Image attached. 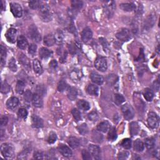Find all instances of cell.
Listing matches in <instances>:
<instances>
[{"mask_svg": "<svg viewBox=\"0 0 160 160\" xmlns=\"http://www.w3.org/2000/svg\"><path fill=\"white\" fill-rule=\"evenodd\" d=\"M25 88V84L23 81L19 80L16 83V91L18 94H23L24 93Z\"/></svg>", "mask_w": 160, "mask_h": 160, "instance_id": "cell-35", "label": "cell"}, {"mask_svg": "<svg viewBox=\"0 0 160 160\" xmlns=\"http://www.w3.org/2000/svg\"><path fill=\"white\" fill-rule=\"evenodd\" d=\"M69 49L70 51L72 54H75L76 53V49H77V45L76 44H70L69 45Z\"/></svg>", "mask_w": 160, "mask_h": 160, "instance_id": "cell-60", "label": "cell"}, {"mask_svg": "<svg viewBox=\"0 0 160 160\" xmlns=\"http://www.w3.org/2000/svg\"><path fill=\"white\" fill-rule=\"evenodd\" d=\"M120 7L123 11H128V12L132 11L136 9V6L133 3H121L120 4Z\"/></svg>", "mask_w": 160, "mask_h": 160, "instance_id": "cell-19", "label": "cell"}, {"mask_svg": "<svg viewBox=\"0 0 160 160\" xmlns=\"http://www.w3.org/2000/svg\"><path fill=\"white\" fill-rule=\"evenodd\" d=\"M4 9H5V6L4 5V2L3 1H1V11H4Z\"/></svg>", "mask_w": 160, "mask_h": 160, "instance_id": "cell-64", "label": "cell"}, {"mask_svg": "<svg viewBox=\"0 0 160 160\" xmlns=\"http://www.w3.org/2000/svg\"><path fill=\"white\" fill-rule=\"evenodd\" d=\"M18 59H19L20 63L24 67H25L26 68H30V62L29 59L27 58V56H25L24 54L20 53L19 56H18Z\"/></svg>", "mask_w": 160, "mask_h": 160, "instance_id": "cell-22", "label": "cell"}, {"mask_svg": "<svg viewBox=\"0 0 160 160\" xmlns=\"http://www.w3.org/2000/svg\"><path fill=\"white\" fill-rule=\"evenodd\" d=\"M24 98L26 101L30 102L31 101H32V98H33V94H32L30 90H28L25 91V93L24 94Z\"/></svg>", "mask_w": 160, "mask_h": 160, "instance_id": "cell-53", "label": "cell"}, {"mask_svg": "<svg viewBox=\"0 0 160 160\" xmlns=\"http://www.w3.org/2000/svg\"><path fill=\"white\" fill-rule=\"evenodd\" d=\"M0 121H1V126H6L7 125L8 121V118L6 116H3L1 118V120H0Z\"/></svg>", "mask_w": 160, "mask_h": 160, "instance_id": "cell-59", "label": "cell"}, {"mask_svg": "<svg viewBox=\"0 0 160 160\" xmlns=\"http://www.w3.org/2000/svg\"><path fill=\"white\" fill-rule=\"evenodd\" d=\"M70 76L74 81H78L81 78L82 74L81 71L78 70H74L70 73Z\"/></svg>", "mask_w": 160, "mask_h": 160, "instance_id": "cell-36", "label": "cell"}, {"mask_svg": "<svg viewBox=\"0 0 160 160\" xmlns=\"http://www.w3.org/2000/svg\"><path fill=\"white\" fill-rule=\"evenodd\" d=\"M129 153L127 152H123L119 153L118 154V159H125L129 156Z\"/></svg>", "mask_w": 160, "mask_h": 160, "instance_id": "cell-58", "label": "cell"}, {"mask_svg": "<svg viewBox=\"0 0 160 160\" xmlns=\"http://www.w3.org/2000/svg\"><path fill=\"white\" fill-rule=\"evenodd\" d=\"M77 106L80 109H82L83 111H87L90 108V105L89 103L83 99L80 100V101H78Z\"/></svg>", "mask_w": 160, "mask_h": 160, "instance_id": "cell-30", "label": "cell"}, {"mask_svg": "<svg viewBox=\"0 0 160 160\" xmlns=\"http://www.w3.org/2000/svg\"><path fill=\"white\" fill-rule=\"evenodd\" d=\"M70 31H71V33H75L76 32V28L73 26V25H71V26H70Z\"/></svg>", "mask_w": 160, "mask_h": 160, "instance_id": "cell-63", "label": "cell"}, {"mask_svg": "<svg viewBox=\"0 0 160 160\" xmlns=\"http://www.w3.org/2000/svg\"><path fill=\"white\" fill-rule=\"evenodd\" d=\"M44 43L48 47H52L56 43V40L54 36L52 34L47 35L44 38Z\"/></svg>", "mask_w": 160, "mask_h": 160, "instance_id": "cell-21", "label": "cell"}, {"mask_svg": "<svg viewBox=\"0 0 160 160\" xmlns=\"http://www.w3.org/2000/svg\"><path fill=\"white\" fill-rule=\"evenodd\" d=\"M130 131L131 136H136L140 131V126L136 122H131L130 125Z\"/></svg>", "mask_w": 160, "mask_h": 160, "instance_id": "cell-24", "label": "cell"}, {"mask_svg": "<svg viewBox=\"0 0 160 160\" xmlns=\"http://www.w3.org/2000/svg\"><path fill=\"white\" fill-rule=\"evenodd\" d=\"M159 118L156 113L151 112L149 113L147 119L148 125L152 129H156L159 126Z\"/></svg>", "mask_w": 160, "mask_h": 160, "instance_id": "cell-6", "label": "cell"}, {"mask_svg": "<svg viewBox=\"0 0 160 160\" xmlns=\"http://www.w3.org/2000/svg\"><path fill=\"white\" fill-rule=\"evenodd\" d=\"M36 93L40 95L41 97H43L46 94V87L43 84L38 85L36 86Z\"/></svg>", "mask_w": 160, "mask_h": 160, "instance_id": "cell-41", "label": "cell"}, {"mask_svg": "<svg viewBox=\"0 0 160 160\" xmlns=\"http://www.w3.org/2000/svg\"><path fill=\"white\" fill-rule=\"evenodd\" d=\"M39 57L42 59H47L51 56L52 52L46 48H42L39 51Z\"/></svg>", "mask_w": 160, "mask_h": 160, "instance_id": "cell-26", "label": "cell"}, {"mask_svg": "<svg viewBox=\"0 0 160 160\" xmlns=\"http://www.w3.org/2000/svg\"><path fill=\"white\" fill-rule=\"evenodd\" d=\"M17 46L18 48L21 49H26L27 46H28V42H27L25 36L22 35L18 36L17 39Z\"/></svg>", "mask_w": 160, "mask_h": 160, "instance_id": "cell-20", "label": "cell"}, {"mask_svg": "<svg viewBox=\"0 0 160 160\" xmlns=\"http://www.w3.org/2000/svg\"><path fill=\"white\" fill-rule=\"evenodd\" d=\"M34 158L37 159H43L46 158V155L43 152H36L34 154Z\"/></svg>", "mask_w": 160, "mask_h": 160, "instance_id": "cell-54", "label": "cell"}, {"mask_svg": "<svg viewBox=\"0 0 160 160\" xmlns=\"http://www.w3.org/2000/svg\"><path fill=\"white\" fill-rule=\"evenodd\" d=\"M90 78H91V80H92V81L95 84L101 85L104 82V78H103V76L96 72L91 73L90 75Z\"/></svg>", "mask_w": 160, "mask_h": 160, "instance_id": "cell-15", "label": "cell"}, {"mask_svg": "<svg viewBox=\"0 0 160 160\" xmlns=\"http://www.w3.org/2000/svg\"><path fill=\"white\" fill-rule=\"evenodd\" d=\"M78 130L80 134L85 135L88 133V127L86 123H83V124L78 127Z\"/></svg>", "mask_w": 160, "mask_h": 160, "instance_id": "cell-39", "label": "cell"}, {"mask_svg": "<svg viewBox=\"0 0 160 160\" xmlns=\"http://www.w3.org/2000/svg\"><path fill=\"white\" fill-rule=\"evenodd\" d=\"M58 149L59 151V152L63 156H65V157L71 156L72 155L71 150L66 145H65L63 144H59L58 147Z\"/></svg>", "mask_w": 160, "mask_h": 160, "instance_id": "cell-11", "label": "cell"}, {"mask_svg": "<svg viewBox=\"0 0 160 160\" xmlns=\"http://www.w3.org/2000/svg\"><path fill=\"white\" fill-rule=\"evenodd\" d=\"M83 3L80 0H73L71 1V6L73 10H78L83 7Z\"/></svg>", "mask_w": 160, "mask_h": 160, "instance_id": "cell-38", "label": "cell"}, {"mask_svg": "<svg viewBox=\"0 0 160 160\" xmlns=\"http://www.w3.org/2000/svg\"><path fill=\"white\" fill-rule=\"evenodd\" d=\"M32 126L35 128H41L43 127L44 123L43 120L39 116L36 115H33L31 118Z\"/></svg>", "mask_w": 160, "mask_h": 160, "instance_id": "cell-13", "label": "cell"}, {"mask_svg": "<svg viewBox=\"0 0 160 160\" xmlns=\"http://www.w3.org/2000/svg\"><path fill=\"white\" fill-rule=\"evenodd\" d=\"M11 88L10 86L8 85L6 81H4L1 83V92L3 94H6L10 91Z\"/></svg>", "mask_w": 160, "mask_h": 160, "instance_id": "cell-42", "label": "cell"}, {"mask_svg": "<svg viewBox=\"0 0 160 160\" xmlns=\"http://www.w3.org/2000/svg\"><path fill=\"white\" fill-rule=\"evenodd\" d=\"M66 57H67V52H66V51H65V52L63 53V55H61V58H60V61H61V63H63L64 61H65V59H66Z\"/></svg>", "mask_w": 160, "mask_h": 160, "instance_id": "cell-62", "label": "cell"}, {"mask_svg": "<svg viewBox=\"0 0 160 160\" xmlns=\"http://www.w3.org/2000/svg\"><path fill=\"white\" fill-rule=\"evenodd\" d=\"M49 66L53 68V69H55V68L58 66V63L55 59H53V60H52L49 63Z\"/></svg>", "mask_w": 160, "mask_h": 160, "instance_id": "cell-61", "label": "cell"}, {"mask_svg": "<svg viewBox=\"0 0 160 160\" xmlns=\"http://www.w3.org/2000/svg\"><path fill=\"white\" fill-rule=\"evenodd\" d=\"M6 56V49L3 45H1V63L3 66L5 63V58Z\"/></svg>", "mask_w": 160, "mask_h": 160, "instance_id": "cell-46", "label": "cell"}, {"mask_svg": "<svg viewBox=\"0 0 160 160\" xmlns=\"http://www.w3.org/2000/svg\"><path fill=\"white\" fill-rule=\"evenodd\" d=\"M9 68H10V69L13 72H15L17 71V66L14 58H11L10 62H9Z\"/></svg>", "mask_w": 160, "mask_h": 160, "instance_id": "cell-51", "label": "cell"}, {"mask_svg": "<svg viewBox=\"0 0 160 160\" xmlns=\"http://www.w3.org/2000/svg\"><path fill=\"white\" fill-rule=\"evenodd\" d=\"M118 80V77L116 75H114V74L109 75L106 78L107 83L109 86L115 85V84H116Z\"/></svg>", "mask_w": 160, "mask_h": 160, "instance_id": "cell-34", "label": "cell"}, {"mask_svg": "<svg viewBox=\"0 0 160 160\" xmlns=\"http://www.w3.org/2000/svg\"><path fill=\"white\" fill-rule=\"evenodd\" d=\"M57 140V135L55 133L51 131L50 133L49 136H48V142L49 144H53Z\"/></svg>", "mask_w": 160, "mask_h": 160, "instance_id": "cell-47", "label": "cell"}, {"mask_svg": "<svg viewBox=\"0 0 160 160\" xmlns=\"http://www.w3.org/2000/svg\"><path fill=\"white\" fill-rule=\"evenodd\" d=\"M89 152L96 159H99L100 158V153H101V149L97 145L91 144L88 147Z\"/></svg>", "mask_w": 160, "mask_h": 160, "instance_id": "cell-10", "label": "cell"}, {"mask_svg": "<svg viewBox=\"0 0 160 160\" xmlns=\"http://www.w3.org/2000/svg\"><path fill=\"white\" fill-rule=\"evenodd\" d=\"M117 138V133L115 128L112 127L109 130L108 135V139L109 141H115Z\"/></svg>", "mask_w": 160, "mask_h": 160, "instance_id": "cell-37", "label": "cell"}, {"mask_svg": "<svg viewBox=\"0 0 160 160\" xmlns=\"http://www.w3.org/2000/svg\"><path fill=\"white\" fill-rule=\"evenodd\" d=\"M125 101V98L123 97L121 94H116L115 96V102L117 105H120L122 104L123 102Z\"/></svg>", "mask_w": 160, "mask_h": 160, "instance_id": "cell-50", "label": "cell"}, {"mask_svg": "<svg viewBox=\"0 0 160 160\" xmlns=\"http://www.w3.org/2000/svg\"><path fill=\"white\" fill-rule=\"evenodd\" d=\"M18 117L25 120L26 119L27 116H28V111H27L25 108H20L18 112Z\"/></svg>", "mask_w": 160, "mask_h": 160, "instance_id": "cell-45", "label": "cell"}, {"mask_svg": "<svg viewBox=\"0 0 160 160\" xmlns=\"http://www.w3.org/2000/svg\"><path fill=\"white\" fill-rule=\"evenodd\" d=\"M143 95L146 100H147L148 101H152L154 97V93L153 91L149 88H146L144 90Z\"/></svg>", "mask_w": 160, "mask_h": 160, "instance_id": "cell-33", "label": "cell"}, {"mask_svg": "<svg viewBox=\"0 0 160 160\" xmlns=\"http://www.w3.org/2000/svg\"><path fill=\"white\" fill-rule=\"evenodd\" d=\"M99 39V42L101 43V44L103 46L104 51H106L108 48V43L107 42L106 39L103 38H100Z\"/></svg>", "mask_w": 160, "mask_h": 160, "instance_id": "cell-57", "label": "cell"}, {"mask_svg": "<svg viewBox=\"0 0 160 160\" xmlns=\"http://www.w3.org/2000/svg\"><path fill=\"white\" fill-rule=\"evenodd\" d=\"M122 113L126 120H130L135 116V111L133 107L129 104H125L121 108Z\"/></svg>", "mask_w": 160, "mask_h": 160, "instance_id": "cell-3", "label": "cell"}, {"mask_svg": "<svg viewBox=\"0 0 160 160\" xmlns=\"http://www.w3.org/2000/svg\"><path fill=\"white\" fill-rule=\"evenodd\" d=\"M39 16L43 21H51V15L50 13V8L47 3L42 4L39 7Z\"/></svg>", "mask_w": 160, "mask_h": 160, "instance_id": "cell-1", "label": "cell"}, {"mask_svg": "<svg viewBox=\"0 0 160 160\" xmlns=\"http://www.w3.org/2000/svg\"><path fill=\"white\" fill-rule=\"evenodd\" d=\"M33 66L34 71L36 73H37L38 75L42 74L43 72V69L38 59H34L33 61Z\"/></svg>", "mask_w": 160, "mask_h": 160, "instance_id": "cell-23", "label": "cell"}, {"mask_svg": "<svg viewBox=\"0 0 160 160\" xmlns=\"http://www.w3.org/2000/svg\"><path fill=\"white\" fill-rule=\"evenodd\" d=\"M10 10L13 15L16 18H21L23 15V10L21 6L18 3H11Z\"/></svg>", "mask_w": 160, "mask_h": 160, "instance_id": "cell-8", "label": "cell"}, {"mask_svg": "<svg viewBox=\"0 0 160 160\" xmlns=\"http://www.w3.org/2000/svg\"><path fill=\"white\" fill-rule=\"evenodd\" d=\"M93 33L90 28H85L81 33V38L85 43H87L92 38Z\"/></svg>", "mask_w": 160, "mask_h": 160, "instance_id": "cell-12", "label": "cell"}, {"mask_svg": "<svg viewBox=\"0 0 160 160\" xmlns=\"http://www.w3.org/2000/svg\"><path fill=\"white\" fill-rule=\"evenodd\" d=\"M71 113H72L73 117H74V118L75 119V120L76 121H78L81 120V113L79 111V110H78L77 109H76V108L73 109L72 111H71Z\"/></svg>", "mask_w": 160, "mask_h": 160, "instance_id": "cell-49", "label": "cell"}, {"mask_svg": "<svg viewBox=\"0 0 160 160\" xmlns=\"http://www.w3.org/2000/svg\"><path fill=\"white\" fill-rule=\"evenodd\" d=\"M94 66L98 70L100 71H106L108 68L107 61L106 58L103 56H98L95 60Z\"/></svg>", "mask_w": 160, "mask_h": 160, "instance_id": "cell-4", "label": "cell"}, {"mask_svg": "<svg viewBox=\"0 0 160 160\" xmlns=\"http://www.w3.org/2000/svg\"><path fill=\"white\" fill-rule=\"evenodd\" d=\"M32 103L33 104L36 108H42L43 105L42 97H41L37 93H35L33 95V98H32Z\"/></svg>", "mask_w": 160, "mask_h": 160, "instance_id": "cell-16", "label": "cell"}, {"mask_svg": "<svg viewBox=\"0 0 160 160\" xmlns=\"http://www.w3.org/2000/svg\"><path fill=\"white\" fill-rule=\"evenodd\" d=\"M16 34V30L15 28H10L5 34L6 38L8 42L14 43L15 42V37Z\"/></svg>", "mask_w": 160, "mask_h": 160, "instance_id": "cell-14", "label": "cell"}, {"mask_svg": "<svg viewBox=\"0 0 160 160\" xmlns=\"http://www.w3.org/2000/svg\"><path fill=\"white\" fill-rule=\"evenodd\" d=\"M68 143L73 149L77 148L80 146V141L77 138H76V137H70V138H68Z\"/></svg>", "mask_w": 160, "mask_h": 160, "instance_id": "cell-29", "label": "cell"}, {"mask_svg": "<svg viewBox=\"0 0 160 160\" xmlns=\"http://www.w3.org/2000/svg\"><path fill=\"white\" fill-rule=\"evenodd\" d=\"M116 37L122 42H128L131 38V35L128 29L122 28L116 33Z\"/></svg>", "mask_w": 160, "mask_h": 160, "instance_id": "cell-7", "label": "cell"}, {"mask_svg": "<svg viewBox=\"0 0 160 160\" xmlns=\"http://www.w3.org/2000/svg\"><path fill=\"white\" fill-rule=\"evenodd\" d=\"M68 88V85L65 81L61 80L59 82L58 85V90L60 92L65 91Z\"/></svg>", "mask_w": 160, "mask_h": 160, "instance_id": "cell-43", "label": "cell"}, {"mask_svg": "<svg viewBox=\"0 0 160 160\" xmlns=\"http://www.w3.org/2000/svg\"><path fill=\"white\" fill-rule=\"evenodd\" d=\"M68 97L71 101H74L77 98L78 91L74 87H70L68 91Z\"/></svg>", "mask_w": 160, "mask_h": 160, "instance_id": "cell-28", "label": "cell"}, {"mask_svg": "<svg viewBox=\"0 0 160 160\" xmlns=\"http://www.w3.org/2000/svg\"><path fill=\"white\" fill-rule=\"evenodd\" d=\"M19 104V99L16 97H11L6 102V106L8 109H13L16 108Z\"/></svg>", "mask_w": 160, "mask_h": 160, "instance_id": "cell-18", "label": "cell"}, {"mask_svg": "<svg viewBox=\"0 0 160 160\" xmlns=\"http://www.w3.org/2000/svg\"><path fill=\"white\" fill-rule=\"evenodd\" d=\"M28 35L30 38L35 42L39 43L41 42V36L39 31L34 25H31L28 28Z\"/></svg>", "mask_w": 160, "mask_h": 160, "instance_id": "cell-5", "label": "cell"}, {"mask_svg": "<svg viewBox=\"0 0 160 160\" xmlns=\"http://www.w3.org/2000/svg\"><path fill=\"white\" fill-rule=\"evenodd\" d=\"M121 145L125 149H130L131 148V140L129 138L124 139L121 141Z\"/></svg>", "mask_w": 160, "mask_h": 160, "instance_id": "cell-44", "label": "cell"}, {"mask_svg": "<svg viewBox=\"0 0 160 160\" xmlns=\"http://www.w3.org/2000/svg\"><path fill=\"white\" fill-rule=\"evenodd\" d=\"M134 149L136 152H143L144 149V143L142 142V141L140 139H137L134 143Z\"/></svg>", "mask_w": 160, "mask_h": 160, "instance_id": "cell-31", "label": "cell"}, {"mask_svg": "<svg viewBox=\"0 0 160 160\" xmlns=\"http://www.w3.org/2000/svg\"><path fill=\"white\" fill-rule=\"evenodd\" d=\"M1 152L6 159H12L14 156V149L11 144L3 143L1 146Z\"/></svg>", "mask_w": 160, "mask_h": 160, "instance_id": "cell-2", "label": "cell"}, {"mask_svg": "<svg viewBox=\"0 0 160 160\" xmlns=\"http://www.w3.org/2000/svg\"><path fill=\"white\" fill-rule=\"evenodd\" d=\"M155 21H156V16H154L153 15H149L143 22V30L144 31L149 30L153 26Z\"/></svg>", "mask_w": 160, "mask_h": 160, "instance_id": "cell-9", "label": "cell"}, {"mask_svg": "<svg viewBox=\"0 0 160 160\" xmlns=\"http://www.w3.org/2000/svg\"><path fill=\"white\" fill-rule=\"evenodd\" d=\"M104 8L107 13V15L109 16H112L113 15L114 10H115V2L114 1L105 2Z\"/></svg>", "mask_w": 160, "mask_h": 160, "instance_id": "cell-17", "label": "cell"}, {"mask_svg": "<svg viewBox=\"0 0 160 160\" xmlns=\"http://www.w3.org/2000/svg\"><path fill=\"white\" fill-rule=\"evenodd\" d=\"M36 49H37V47H36V45L35 44H30L28 49L29 54H31V55H34L36 52Z\"/></svg>", "mask_w": 160, "mask_h": 160, "instance_id": "cell-56", "label": "cell"}, {"mask_svg": "<svg viewBox=\"0 0 160 160\" xmlns=\"http://www.w3.org/2000/svg\"><path fill=\"white\" fill-rule=\"evenodd\" d=\"M110 125L108 121H104L100 123L97 126V130L103 133H106L109 128Z\"/></svg>", "mask_w": 160, "mask_h": 160, "instance_id": "cell-27", "label": "cell"}, {"mask_svg": "<svg viewBox=\"0 0 160 160\" xmlns=\"http://www.w3.org/2000/svg\"><path fill=\"white\" fill-rule=\"evenodd\" d=\"M86 91H87V93L90 95L98 96V93H99L98 87L97 85H93V84H90L88 86Z\"/></svg>", "mask_w": 160, "mask_h": 160, "instance_id": "cell-25", "label": "cell"}, {"mask_svg": "<svg viewBox=\"0 0 160 160\" xmlns=\"http://www.w3.org/2000/svg\"><path fill=\"white\" fill-rule=\"evenodd\" d=\"M42 5V3L38 0H35V1H31L29 2V6L31 8L35 10V9H37L39 8Z\"/></svg>", "mask_w": 160, "mask_h": 160, "instance_id": "cell-48", "label": "cell"}, {"mask_svg": "<svg viewBox=\"0 0 160 160\" xmlns=\"http://www.w3.org/2000/svg\"><path fill=\"white\" fill-rule=\"evenodd\" d=\"M145 145L148 149H153L155 146V141L153 138H149L146 139L145 140Z\"/></svg>", "mask_w": 160, "mask_h": 160, "instance_id": "cell-40", "label": "cell"}, {"mask_svg": "<svg viewBox=\"0 0 160 160\" xmlns=\"http://www.w3.org/2000/svg\"><path fill=\"white\" fill-rule=\"evenodd\" d=\"M54 38L56 40V43L58 44H61L64 41V34L63 31L60 30H58L54 33Z\"/></svg>", "mask_w": 160, "mask_h": 160, "instance_id": "cell-32", "label": "cell"}, {"mask_svg": "<svg viewBox=\"0 0 160 160\" xmlns=\"http://www.w3.org/2000/svg\"><path fill=\"white\" fill-rule=\"evenodd\" d=\"M91 153L90 152H88V151L86 150H83L82 151V156H83V159H85V160H90L92 159V158H91Z\"/></svg>", "mask_w": 160, "mask_h": 160, "instance_id": "cell-55", "label": "cell"}, {"mask_svg": "<svg viewBox=\"0 0 160 160\" xmlns=\"http://www.w3.org/2000/svg\"><path fill=\"white\" fill-rule=\"evenodd\" d=\"M88 118L89 120L92 121H97L98 120V115L96 111H92L88 114Z\"/></svg>", "mask_w": 160, "mask_h": 160, "instance_id": "cell-52", "label": "cell"}]
</instances>
